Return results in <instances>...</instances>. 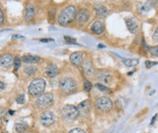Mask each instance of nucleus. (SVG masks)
Listing matches in <instances>:
<instances>
[{
	"label": "nucleus",
	"instance_id": "1",
	"mask_svg": "<svg viewBox=\"0 0 158 133\" xmlns=\"http://www.w3.org/2000/svg\"><path fill=\"white\" fill-rule=\"evenodd\" d=\"M76 15V8L75 5H68L66 6L59 15L58 16V23L61 26H67L69 25Z\"/></svg>",
	"mask_w": 158,
	"mask_h": 133
},
{
	"label": "nucleus",
	"instance_id": "2",
	"mask_svg": "<svg viewBox=\"0 0 158 133\" xmlns=\"http://www.w3.org/2000/svg\"><path fill=\"white\" fill-rule=\"evenodd\" d=\"M46 89V82L43 79H36L34 80L29 87H28V92L32 96H40L43 94L44 90Z\"/></svg>",
	"mask_w": 158,
	"mask_h": 133
},
{
	"label": "nucleus",
	"instance_id": "3",
	"mask_svg": "<svg viewBox=\"0 0 158 133\" xmlns=\"http://www.w3.org/2000/svg\"><path fill=\"white\" fill-rule=\"evenodd\" d=\"M59 89L65 94H70L76 89V83L70 77L63 78L59 83Z\"/></svg>",
	"mask_w": 158,
	"mask_h": 133
},
{
	"label": "nucleus",
	"instance_id": "4",
	"mask_svg": "<svg viewBox=\"0 0 158 133\" xmlns=\"http://www.w3.org/2000/svg\"><path fill=\"white\" fill-rule=\"evenodd\" d=\"M61 114L63 119L65 120H69V121H75L78 117L79 113L77 111V108L74 105H65V107L62 108Z\"/></svg>",
	"mask_w": 158,
	"mask_h": 133
},
{
	"label": "nucleus",
	"instance_id": "5",
	"mask_svg": "<svg viewBox=\"0 0 158 133\" xmlns=\"http://www.w3.org/2000/svg\"><path fill=\"white\" fill-rule=\"evenodd\" d=\"M54 102V97L52 93L47 92L39 96L37 101V106L40 109H46L50 107Z\"/></svg>",
	"mask_w": 158,
	"mask_h": 133
},
{
	"label": "nucleus",
	"instance_id": "6",
	"mask_svg": "<svg viewBox=\"0 0 158 133\" xmlns=\"http://www.w3.org/2000/svg\"><path fill=\"white\" fill-rule=\"evenodd\" d=\"M113 106L112 101L107 97L98 98L96 102V107L99 111H108L111 110Z\"/></svg>",
	"mask_w": 158,
	"mask_h": 133
},
{
	"label": "nucleus",
	"instance_id": "7",
	"mask_svg": "<svg viewBox=\"0 0 158 133\" xmlns=\"http://www.w3.org/2000/svg\"><path fill=\"white\" fill-rule=\"evenodd\" d=\"M55 121V116L52 111H46L40 117V121L43 126L50 127Z\"/></svg>",
	"mask_w": 158,
	"mask_h": 133
},
{
	"label": "nucleus",
	"instance_id": "8",
	"mask_svg": "<svg viewBox=\"0 0 158 133\" xmlns=\"http://www.w3.org/2000/svg\"><path fill=\"white\" fill-rule=\"evenodd\" d=\"M89 19V13L86 9H81L78 12H76L75 15V23L78 26H84Z\"/></svg>",
	"mask_w": 158,
	"mask_h": 133
},
{
	"label": "nucleus",
	"instance_id": "9",
	"mask_svg": "<svg viewBox=\"0 0 158 133\" xmlns=\"http://www.w3.org/2000/svg\"><path fill=\"white\" fill-rule=\"evenodd\" d=\"M97 79L104 84H108L112 82V75L109 71L107 70H100L96 74Z\"/></svg>",
	"mask_w": 158,
	"mask_h": 133
},
{
	"label": "nucleus",
	"instance_id": "10",
	"mask_svg": "<svg viewBox=\"0 0 158 133\" xmlns=\"http://www.w3.org/2000/svg\"><path fill=\"white\" fill-rule=\"evenodd\" d=\"M77 108V111H78V113L80 116L82 117H85L86 116L89 111H90V109H91V103L89 101V100H86L84 101H82L81 103L78 104V106L76 107Z\"/></svg>",
	"mask_w": 158,
	"mask_h": 133
},
{
	"label": "nucleus",
	"instance_id": "11",
	"mask_svg": "<svg viewBox=\"0 0 158 133\" xmlns=\"http://www.w3.org/2000/svg\"><path fill=\"white\" fill-rule=\"evenodd\" d=\"M35 15H36V7L31 3H27L25 8V13H24L25 20L31 21L35 17Z\"/></svg>",
	"mask_w": 158,
	"mask_h": 133
},
{
	"label": "nucleus",
	"instance_id": "12",
	"mask_svg": "<svg viewBox=\"0 0 158 133\" xmlns=\"http://www.w3.org/2000/svg\"><path fill=\"white\" fill-rule=\"evenodd\" d=\"M92 33H94L95 35L97 36H101L104 34V31H105V26H104V23L102 21H96L92 24L91 27H90Z\"/></svg>",
	"mask_w": 158,
	"mask_h": 133
},
{
	"label": "nucleus",
	"instance_id": "13",
	"mask_svg": "<svg viewBox=\"0 0 158 133\" xmlns=\"http://www.w3.org/2000/svg\"><path fill=\"white\" fill-rule=\"evenodd\" d=\"M125 25L127 26V29L129 30L130 33L132 34H136L139 26H138V22L136 21V19H135L134 17H130V18H125Z\"/></svg>",
	"mask_w": 158,
	"mask_h": 133
},
{
	"label": "nucleus",
	"instance_id": "14",
	"mask_svg": "<svg viewBox=\"0 0 158 133\" xmlns=\"http://www.w3.org/2000/svg\"><path fill=\"white\" fill-rule=\"evenodd\" d=\"M14 63V58L10 54H4L0 57V66L3 68L8 69Z\"/></svg>",
	"mask_w": 158,
	"mask_h": 133
},
{
	"label": "nucleus",
	"instance_id": "15",
	"mask_svg": "<svg viewBox=\"0 0 158 133\" xmlns=\"http://www.w3.org/2000/svg\"><path fill=\"white\" fill-rule=\"evenodd\" d=\"M82 68L85 73V74L88 77H92L95 74V69L91 62L89 61H85L82 63Z\"/></svg>",
	"mask_w": 158,
	"mask_h": 133
},
{
	"label": "nucleus",
	"instance_id": "16",
	"mask_svg": "<svg viewBox=\"0 0 158 133\" xmlns=\"http://www.w3.org/2000/svg\"><path fill=\"white\" fill-rule=\"evenodd\" d=\"M70 62L75 65V66H80L82 65L84 60H83V54L82 53H79V52H75V53H73L71 55H70Z\"/></svg>",
	"mask_w": 158,
	"mask_h": 133
},
{
	"label": "nucleus",
	"instance_id": "17",
	"mask_svg": "<svg viewBox=\"0 0 158 133\" xmlns=\"http://www.w3.org/2000/svg\"><path fill=\"white\" fill-rule=\"evenodd\" d=\"M58 67L57 65L51 63L49 64L47 68H46V74L48 76V77H54L56 76V74L58 73Z\"/></svg>",
	"mask_w": 158,
	"mask_h": 133
},
{
	"label": "nucleus",
	"instance_id": "18",
	"mask_svg": "<svg viewBox=\"0 0 158 133\" xmlns=\"http://www.w3.org/2000/svg\"><path fill=\"white\" fill-rule=\"evenodd\" d=\"M22 60L26 63H37L40 61V57L31 55V54H26V55L23 56Z\"/></svg>",
	"mask_w": 158,
	"mask_h": 133
},
{
	"label": "nucleus",
	"instance_id": "19",
	"mask_svg": "<svg viewBox=\"0 0 158 133\" xmlns=\"http://www.w3.org/2000/svg\"><path fill=\"white\" fill-rule=\"evenodd\" d=\"M95 10H96L97 15L98 17H101V18L106 16V15L108 14L107 8L105 7L104 5H96V6H95Z\"/></svg>",
	"mask_w": 158,
	"mask_h": 133
},
{
	"label": "nucleus",
	"instance_id": "20",
	"mask_svg": "<svg viewBox=\"0 0 158 133\" xmlns=\"http://www.w3.org/2000/svg\"><path fill=\"white\" fill-rule=\"evenodd\" d=\"M15 129H16V131L17 132L23 133L27 131L28 125H27V123H26V122H24V121H20V122L16 123Z\"/></svg>",
	"mask_w": 158,
	"mask_h": 133
},
{
	"label": "nucleus",
	"instance_id": "21",
	"mask_svg": "<svg viewBox=\"0 0 158 133\" xmlns=\"http://www.w3.org/2000/svg\"><path fill=\"white\" fill-rule=\"evenodd\" d=\"M151 8V5H149V3H140L138 5V9L141 13L145 14L147 13Z\"/></svg>",
	"mask_w": 158,
	"mask_h": 133
},
{
	"label": "nucleus",
	"instance_id": "22",
	"mask_svg": "<svg viewBox=\"0 0 158 133\" xmlns=\"http://www.w3.org/2000/svg\"><path fill=\"white\" fill-rule=\"evenodd\" d=\"M124 63L127 66V67H133V66H135L136 64H138L139 61L138 60H135V59H125L123 58L122 59Z\"/></svg>",
	"mask_w": 158,
	"mask_h": 133
},
{
	"label": "nucleus",
	"instance_id": "23",
	"mask_svg": "<svg viewBox=\"0 0 158 133\" xmlns=\"http://www.w3.org/2000/svg\"><path fill=\"white\" fill-rule=\"evenodd\" d=\"M37 67L32 66V65L25 67V73L27 74L28 76H32V75H34V74L37 73Z\"/></svg>",
	"mask_w": 158,
	"mask_h": 133
},
{
	"label": "nucleus",
	"instance_id": "24",
	"mask_svg": "<svg viewBox=\"0 0 158 133\" xmlns=\"http://www.w3.org/2000/svg\"><path fill=\"white\" fill-rule=\"evenodd\" d=\"M96 87L99 90H101L102 92H105V93L110 92V90L107 88L106 86H105V85L101 84H96Z\"/></svg>",
	"mask_w": 158,
	"mask_h": 133
},
{
	"label": "nucleus",
	"instance_id": "25",
	"mask_svg": "<svg viewBox=\"0 0 158 133\" xmlns=\"http://www.w3.org/2000/svg\"><path fill=\"white\" fill-rule=\"evenodd\" d=\"M20 65H21V60H20V58L19 57H16L14 59V69H15L16 72L19 69Z\"/></svg>",
	"mask_w": 158,
	"mask_h": 133
},
{
	"label": "nucleus",
	"instance_id": "26",
	"mask_svg": "<svg viewBox=\"0 0 158 133\" xmlns=\"http://www.w3.org/2000/svg\"><path fill=\"white\" fill-rule=\"evenodd\" d=\"M84 89H85V90L87 91V92L90 91L91 89H92V84H91V83H90L88 80H86V79L84 80Z\"/></svg>",
	"mask_w": 158,
	"mask_h": 133
},
{
	"label": "nucleus",
	"instance_id": "27",
	"mask_svg": "<svg viewBox=\"0 0 158 133\" xmlns=\"http://www.w3.org/2000/svg\"><path fill=\"white\" fill-rule=\"evenodd\" d=\"M149 52H150L151 55H153V56H158V45L154 46V47H151L149 49Z\"/></svg>",
	"mask_w": 158,
	"mask_h": 133
},
{
	"label": "nucleus",
	"instance_id": "28",
	"mask_svg": "<svg viewBox=\"0 0 158 133\" xmlns=\"http://www.w3.org/2000/svg\"><path fill=\"white\" fill-rule=\"evenodd\" d=\"M16 102H17V103H19V104L24 103V102H25V95H24V94L19 95V96L16 98Z\"/></svg>",
	"mask_w": 158,
	"mask_h": 133
},
{
	"label": "nucleus",
	"instance_id": "29",
	"mask_svg": "<svg viewBox=\"0 0 158 133\" xmlns=\"http://www.w3.org/2000/svg\"><path fill=\"white\" fill-rule=\"evenodd\" d=\"M65 41L66 43H69V44H76V42L74 38H71V37H68V36H65Z\"/></svg>",
	"mask_w": 158,
	"mask_h": 133
},
{
	"label": "nucleus",
	"instance_id": "30",
	"mask_svg": "<svg viewBox=\"0 0 158 133\" xmlns=\"http://www.w3.org/2000/svg\"><path fill=\"white\" fill-rule=\"evenodd\" d=\"M69 133H86L85 131H83L82 129H79V128H75L74 130H72Z\"/></svg>",
	"mask_w": 158,
	"mask_h": 133
},
{
	"label": "nucleus",
	"instance_id": "31",
	"mask_svg": "<svg viewBox=\"0 0 158 133\" xmlns=\"http://www.w3.org/2000/svg\"><path fill=\"white\" fill-rule=\"evenodd\" d=\"M153 38H154V40H155L156 42H157L158 43V27L156 28V30L155 31V33H154Z\"/></svg>",
	"mask_w": 158,
	"mask_h": 133
},
{
	"label": "nucleus",
	"instance_id": "32",
	"mask_svg": "<svg viewBox=\"0 0 158 133\" xmlns=\"http://www.w3.org/2000/svg\"><path fill=\"white\" fill-rule=\"evenodd\" d=\"M4 22V14H3V11H2V8L0 6V25H2Z\"/></svg>",
	"mask_w": 158,
	"mask_h": 133
},
{
	"label": "nucleus",
	"instance_id": "33",
	"mask_svg": "<svg viewBox=\"0 0 158 133\" xmlns=\"http://www.w3.org/2000/svg\"><path fill=\"white\" fill-rule=\"evenodd\" d=\"M5 87V84L4 83H2V82H0V90H4Z\"/></svg>",
	"mask_w": 158,
	"mask_h": 133
},
{
	"label": "nucleus",
	"instance_id": "34",
	"mask_svg": "<svg viewBox=\"0 0 158 133\" xmlns=\"http://www.w3.org/2000/svg\"><path fill=\"white\" fill-rule=\"evenodd\" d=\"M154 64H156V63H149V61H147V62H146V66H147L148 68L150 67V65H154Z\"/></svg>",
	"mask_w": 158,
	"mask_h": 133
},
{
	"label": "nucleus",
	"instance_id": "35",
	"mask_svg": "<svg viewBox=\"0 0 158 133\" xmlns=\"http://www.w3.org/2000/svg\"><path fill=\"white\" fill-rule=\"evenodd\" d=\"M53 41V39H42L41 42H51Z\"/></svg>",
	"mask_w": 158,
	"mask_h": 133
},
{
	"label": "nucleus",
	"instance_id": "36",
	"mask_svg": "<svg viewBox=\"0 0 158 133\" xmlns=\"http://www.w3.org/2000/svg\"><path fill=\"white\" fill-rule=\"evenodd\" d=\"M30 133H32V132H30Z\"/></svg>",
	"mask_w": 158,
	"mask_h": 133
}]
</instances>
